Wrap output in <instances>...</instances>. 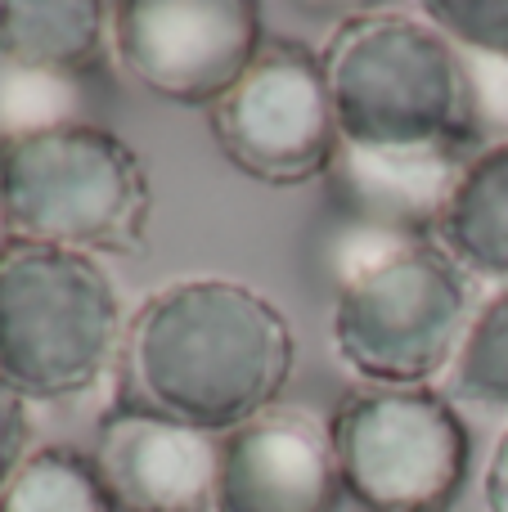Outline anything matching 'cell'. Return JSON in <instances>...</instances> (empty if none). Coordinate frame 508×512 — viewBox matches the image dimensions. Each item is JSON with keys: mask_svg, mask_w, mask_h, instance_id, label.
<instances>
[{"mask_svg": "<svg viewBox=\"0 0 508 512\" xmlns=\"http://www.w3.org/2000/svg\"><path fill=\"white\" fill-rule=\"evenodd\" d=\"M9 243V230H5V212H0V248Z\"/></svg>", "mask_w": 508, "mask_h": 512, "instance_id": "cell-22", "label": "cell"}, {"mask_svg": "<svg viewBox=\"0 0 508 512\" xmlns=\"http://www.w3.org/2000/svg\"><path fill=\"white\" fill-rule=\"evenodd\" d=\"M95 472L117 512H212L221 441L212 432L122 409L95 427Z\"/></svg>", "mask_w": 508, "mask_h": 512, "instance_id": "cell-10", "label": "cell"}, {"mask_svg": "<svg viewBox=\"0 0 508 512\" xmlns=\"http://www.w3.org/2000/svg\"><path fill=\"white\" fill-rule=\"evenodd\" d=\"M0 512H117V504L90 454L72 445H36L0 490Z\"/></svg>", "mask_w": 508, "mask_h": 512, "instance_id": "cell-15", "label": "cell"}, {"mask_svg": "<svg viewBox=\"0 0 508 512\" xmlns=\"http://www.w3.org/2000/svg\"><path fill=\"white\" fill-rule=\"evenodd\" d=\"M432 243L464 274L508 288V144H491L468 162Z\"/></svg>", "mask_w": 508, "mask_h": 512, "instance_id": "cell-13", "label": "cell"}, {"mask_svg": "<svg viewBox=\"0 0 508 512\" xmlns=\"http://www.w3.org/2000/svg\"><path fill=\"white\" fill-rule=\"evenodd\" d=\"M468 81V126L482 149L491 144H508V59H491V54H468L459 50Z\"/></svg>", "mask_w": 508, "mask_h": 512, "instance_id": "cell-19", "label": "cell"}, {"mask_svg": "<svg viewBox=\"0 0 508 512\" xmlns=\"http://www.w3.org/2000/svg\"><path fill=\"white\" fill-rule=\"evenodd\" d=\"M342 490L365 512H450L473 472V432L437 387H356L329 418Z\"/></svg>", "mask_w": 508, "mask_h": 512, "instance_id": "cell-5", "label": "cell"}, {"mask_svg": "<svg viewBox=\"0 0 508 512\" xmlns=\"http://www.w3.org/2000/svg\"><path fill=\"white\" fill-rule=\"evenodd\" d=\"M414 243H428V239H410L401 230H387V225H374L365 216L329 207L311 239V270L333 292V301H338L356 279H365L369 270H378L383 261H392L396 252L414 248Z\"/></svg>", "mask_w": 508, "mask_h": 512, "instance_id": "cell-17", "label": "cell"}, {"mask_svg": "<svg viewBox=\"0 0 508 512\" xmlns=\"http://www.w3.org/2000/svg\"><path fill=\"white\" fill-rule=\"evenodd\" d=\"M297 337L275 301L234 279H176L144 297L117 355V405L230 436L275 409Z\"/></svg>", "mask_w": 508, "mask_h": 512, "instance_id": "cell-1", "label": "cell"}, {"mask_svg": "<svg viewBox=\"0 0 508 512\" xmlns=\"http://www.w3.org/2000/svg\"><path fill=\"white\" fill-rule=\"evenodd\" d=\"M113 5L99 0H0V59L68 77H99Z\"/></svg>", "mask_w": 508, "mask_h": 512, "instance_id": "cell-12", "label": "cell"}, {"mask_svg": "<svg viewBox=\"0 0 508 512\" xmlns=\"http://www.w3.org/2000/svg\"><path fill=\"white\" fill-rule=\"evenodd\" d=\"M320 59L338 135L351 149L477 144L459 50L428 18L405 9L351 14L333 27Z\"/></svg>", "mask_w": 508, "mask_h": 512, "instance_id": "cell-2", "label": "cell"}, {"mask_svg": "<svg viewBox=\"0 0 508 512\" xmlns=\"http://www.w3.org/2000/svg\"><path fill=\"white\" fill-rule=\"evenodd\" d=\"M99 122V77H68L0 59V144Z\"/></svg>", "mask_w": 508, "mask_h": 512, "instance_id": "cell-14", "label": "cell"}, {"mask_svg": "<svg viewBox=\"0 0 508 512\" xmlns=\"http://www.w3.org/2000/svg\"><path fill=\"white\" fill-rule=\"evenodd\" d=\"M32 418H27V400L0 387V490L18 472V463L32 454Z\"/></svg>", "mask_w": 508, "mask_h": 512, "instance_id": "cell-20", "label": "cell"}, {"mask_svg": "<svg viewBox=\"0 0 508 512\" xmlns=\"http://www.w3.org/2000/svg\"><path fill=\"white\" fill-rule=\"evenodd\" d=\"M122 301L95 256L0 248V387L27 405L95 391L122 355Z\"/></svg>", "mask_w": 508, "mask_h": 512, "instance_id": "cell-4", "label": "cell"}, {"mask_svg": "<svg viewBox=\"0 0 508 512\" xmlns=\"http://www.w3.org/2000/svg\"><path fill=\"white\" fill-rule=\"evenodd\" d=\"M486 512H508V427L504 436L495 441L491 454V468H486Z\"/></svg>", "mask_w": 508, "mask_h": 512, "instance_id": "cell-21", "label": "cell"}, {"mask_svg": "<svg viewBox=\"0 0 508 512\" xmlns=\"http://www.w3.org/2000/svg\"><path fill=\"white\" fill-rule=\"evenodd\" d=\"M338 454L329 423L306 409H266L221 441L212 512H338Z\"/></svg>", "mask_w": 508, "mask_h": 512, "instance_id": "cell-9", "label": "cell"}, {"mask_svg": "<svg viewBox=\"0 0 508 512\" xmlns=\"http://www.w3.org/2000/svg\"><path fill=\"white\" fill-rule=\"evenodd\" d=\"M477 153H482L477 144H428V149H351L342 144L333 171L324 176L329 207L401 230L410 239H432L459 176Z\"/></svg>", "mask_w": 508, "mask_h": 512, "instance_id": "cell-11", "label": "cell"}, {"mask_svg": "<svg viewBox=\"0 0 508 512\" xmlns=\"http://www.w3.org/2000/svg\"><path fill=\"white\" fill-rule=\"evenodd\" d=\"M423 18L455 50L508 59V0H432Z\"/></svg>", "mask_w": 508, "mask_h": 512, "instance_id": "cell-18", "label": "cell"}, {"mask_svg": "<svg viewBox=\"0 0 508 512\" xmlns=\"http://www.w3.org/2000/svg\"><path fill=\"white\" fill-rule=\"evenodd\" d=\"M473 315V279L428 239L396 252L333 301V346L374 387H428L446 378Z\"/></svg>", "mask_w": 508, "mask_h": 512, "instance_id": "cell-6", "label": "cell"}, {"mask_svg": "<svg viewBox=\"0 0 508 512\" xmlns=\"http://www.w3.org/2000/svg\"><path fill=\"white\" fill-rule=\"evenodd\" d=\"M113 59L135 86L171 104H207L261 54V5L252 0H122L108 18Z\"/></svg>", "mask_w": 508, "mask_h": 512, "instance_id": "cell-8", "label": "cell"}, {"mask_svg": "<svg viewBox=\"0 0 508 512\" xmlns=\"http://www.w3.org/2000/svg\"><path fill=\"white\" fill-rule=\"evenodd\" d=\"M446 391L455 405L508 414V288L486 297L446 369Z\"/></svg>", "mask_w": 508, "mask_h": 512, "instance_id": "cell-16", "label": "cell"}, {"mask_svg": "<svg viewBox=\"0 0 508 512\" xmlns=\"http://www.w3.org/2000/svg\"><path fill=\"white\" fill-rule=\"evenodd\" d=\"M0 212L18 243L135 256L149 243V171L104 122L0 144Z\"/></svg>", "mask_w": 508, "mask_h": 512, "instance_id": "cell-3", "label": "cell"}, {"mask_svg": "<svg viewBox=\"0 0 508 512\" xmlns=\"http://www.w3.org/2000/svg\"><path fill=\"white\" fill-rule=\"evenodd\" d=\"M216 149L234 171L275 189L324 180L342 135L333 117L320 50L302 41H266L239 81L212 104Z\"/></svg>", "mask_w": 508, "mask_h": 512, "instance_id": "cell-7", "label": "cell"}]
</instances>
